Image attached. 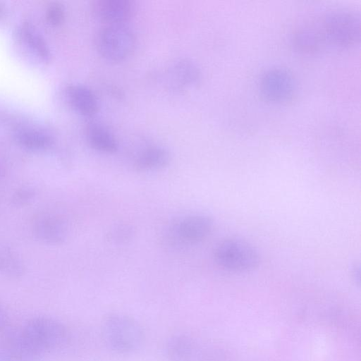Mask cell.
Segmentation results:
<instances>
[{"mask_svg":"<svg viewBox=\"0 0 361 361\" xmlns=\"http://www.w3.org/2000/svg\"><path fill=\"white\" fill-rule=\"evenodd\" d=\"M105 345L118 354H129L137 350L144 341V331L139 322L123 313H109L100 326Z\"/></svg>","mask_w":361,"mask_h":361,"instance_id":"cell-1","label":"cell"},{"mask_svg":"<svg viewBox=\"0 0 361 361\" xmlns=\"http://www.w3.org/2000/svg\"><path fill=\"white\" fill-rule=\"evenodd\" d=\"M30 350L39 355L62 347L67 341L68 331L59 321L47 317L29 319L20 329Z\"/></svg>","mask_w":361,"mask_h":361,"instance_id":"cell-2","label":"cell"},{"mask_svg":"<svg viewBox=\"0 0 361 361\" xmlns=\"http://www.w3.org/2000/svg\"><path fill=\"white\" fill-rule=\"evenodd\" d=\"M137 39L134 32L125 25H106L95 37L99 54L106 60L118 62L128 58L134 51Z\"/></svg>","mask_w":361,"mask_h":361,"instance_id":"cell-3","label":"cell"},{"mask_svg":"<svg viewBox=\"0 0 361 361\" xmlns=\"http://www.w3.org/2000/svg\"><path fill=\"white\" fill-rule=\"evenodd\" d=\"M216 263L232 272H246L256 269L260 257L255 248L238 239H226L219 243L214 250Z\"/></svg>","mask_w":361,"mask_h":361,"instance_id":"cell-4","label":"cell"},{"mask_svg":"<svg viewBox=\"0 0 361 361\" xmlns=\"http://www.w3.org/2000/svg\"><path fill=\"white\" fill-rule=\"evenodd\" d=\"M322 33L325 41L338 47L355 45L360 39V15L350 10H336L326 16Z\"/></svg>","mask_w":361,"mask_h":361,"instance_id":"cell-5","label":"cell"},{"mask_svg":"<svg viewBox=\"0 0 361 361\" xmlns=\"http://www.w3.org/2000/svg\"><path fill=\"white\" fill-rule=\"evenodd\" d=\"M296 90L293 75L284 68H276L267 71L260 80L262 96L272 102H283L290 99Z\"/></svg>","mask_w":361,"mask_h":361,"instance_id":"cell-6","label":"cell"},{"mask_svg":"<svg viewBox=\"0 0 361 361\" xmlns=\"http://www.w3.org/2000/svg\"><path fill=\"white\" fill-rule=\"evenodd\" d=\"M90 7L93 15L104 25H125L136 11L131 0H95Z\"/></svg>","mask_w":361,"mask_h":361,"instance_id":"cell-7","label":"cell"},{"mask_svg":"<svg viewBox=\"0 0 361 361\" xmlns=\"http://www.w3.org/2000/svg\"><path fill=\"white\" fill-rule=\"evenodd\" d=\"M34 236L47 244H59L66 238L68 229L65 221L58 215L48 212L37 214L32 221Z\"/></svg>","mask_w":361,"mask_h":361,"instance_id":"cell-8","label":"cell"},{"mask_svg":"<svg viewBox=\"0 0 361 361\" xmlns=\"http://www.w3.org/2000/svg\"><path fill=\"white\" fill-rule=\"evenodd\" d=\"M214 227L213 220L207 215L196 214L183 218L176 227V233L187 243H197L207 238Z\"/></svg>","mask_w":361,"mask_h":361,"instance_id":"cell-9","label":"cell"},{"mask_svg":"<svg viewBox=\"0 0 361 361\" xmlns=\"http://www.w3.org/2000/svg\"><path fill=\"white\" fill-rule=\"evenodd\" d=\"M171 86L176 90L194 87L200 80V71L192 61L182 59L176 61L169 70Z\"/></svg>","mask_w":361,"mask_h":361,"instance_id":"cell-10","label":"cell"},{"mask_svg":"<svg viewBox=\"0 0 361 361\" xmlns=\"http://www.w3.org/2000/svg\"><path fill=\"white\" fill-rule=\"evenodd\" d=\"M66 92L71 106L80 115L92 117L98 112V99L88 87L72 85L67 88Z\"/></svg>","mask_w":361,"mask_h":361,"instance_id":"cell-11","label":"cell"},{"mask_svg":"<svg viewBox=\"0 0 361 361\" xmlns=\"http://www.w3.org/2000/svg\"><path fill=\"white\" fill-rule=\"evenodd\" d=\"M88 144L96 151L112 154L117 151L118 142L114 133L103 124L92 121L85 128Z\"/></svg>","mask_w":361,"mask_h":361,"instance_id":"cell-12","label":"cell"},{"mask_svg":"<svg viewBox=\"0 0 361 361\" xmlns=\"http://www.w3.org/2000/svg\"><path fill=\"white\" fill-rule=\"evenodd\" d=\"M197 346L189 335L178 333L171 335L165 345V353L169 361H194Z\"/></svg>","mask_w":361,"mask_h":361,"instance_id":"cell-13","label":"cell"},{"mask_svg":"<svg viewBox=\"0 0 361 361\" xmlns=\"http://www.w3.org/2000/svg\"><path fill=\"white\" fill-rule=\"evenodd\" d=\"M1 343L4 351L12 358L19 361H30L36 359L27 346L20 329L8 326L1 330Z\"/></svg>","mask_w":361,"mask_h":361,"instance_id":"cell-14","label":"cell"},{"mask_svg":"<svg viewBox=\"0 0 361 361\" xmlns=\"http://www.w3.org/2000/svg\"><path fill=\"white\" fill-rule=\"evenodd\" d=\"M171 160L169 152L161 146H150L135 158L134 167L139 171L157 170L166 166Z\"/></svg>","mask_w":361,"mask_h":361,"instance_id":"cell-15","label":"cell"},{"mask_svg":"<svg viewBox=\"0 0 361 361\" xmlns=\"http://www.w3.org/2000/svg\"><path fill=\"white\" fill-rule=\"evenodd\" d=\"M25 265L18 253L9 245L0 243V274L19 278L25 273Z\"/></svg>","mask_w":361,"mask_h":361,"instance_id":"cell-16","label":"cell"},{"mask_svg":"<svg viewBox=\"0 0 361 361\" xmlns=\"http://www.w3.org/2000/svg\"><path fill=\"white\" fill-rule=\"evenodd\" d=\"M18 142L32 150H44L50 147L53 140L49 135L33 129H21L16 133Z\"/></svg>","mask_w":361,"mask_h":361,"instance_id":"cell-17","label":"cell"},{"mask_svg":"<svg viewBox=\"0 0 361 361\" xmlns=\"http://www.w3.org/2000/svg\"><path fill=\"white\" fill-rule=\"evenodd\" d=\"M324 41L322 32L312 28H304L299 30L295 35L293 39L295 47L303 52L317 51Z\"/></svg>","mask_w":361,"mask_h":361,"instance_id":"cell-18","label":"cell"},{"mask_svg":"<svg viewBox=\"0 0 361 361\" xmlns=\"http://www.w3.org/2000/svg\"><path fill=\"white\" fill-rule=\"evenodd\" d=\"M21 34L33 50L44 59L49 58V49L43 39L27 26L21 28Z\"/></svg>","mask_w":361,"mask_h":361,"instance_id":"cell-19","label":"cell"},{"mask_svg":"<svg viewBox=\"0 0 361 361\" xmlns=\"http://www.w3.org/2000/svg\"><path fill=\"white\" fill-rule=\"evenodd\" d=\"M37 191L30 185H24L16 189L11 196V202L16 207L25 206L35 197Z\"/></svg>","mask_w":361,"mask_h":361,"instance_id":"cell-20","label":"cell"},{"mask_svg":"<svg viewBox=\"0 0 361 361\" xmlns=\"http://www.w3.org/2000/svg\"><path fill=\"white\" fill-rule=\"evenodd\" d=\"M47 16L51 23L59 24L63 21L65 16L64 9L59 4H51L47 10Z\"/></svg>","mask_w":361,"mask_h":361,"instance_id":"cell-21","label":"cell"},{"mask_svg":"<svg viewBox=\"0 0 361 361\" xmlns=\"http://www.w3.org/2000/svg\"><path fill=\"white\" fill-rule=\"evenodd\" d=\"M131 229L126 226H119L110 233L111 238L116 241L126 240L131 235Z\"/></svg>","mask_w":361,"mask_h":361,"instance_id":"cell-22","label":"cell"},{"mask_svg":"<svg viewBox=\"0 0 361 361\" xmlns=\"http://www.w3.org/2000/svg\"><path fill=\"white\" fill-rule=\"evenodd\" d=\"M8 326V315L0 304V331Z\"/></svg>","mask_w":361,"mask_h":361,"instance_id":"cell-23","label":"cell"},{"mask_svg":"<svg viewBox=\"0 0 361 361\" xmlns=\"http://www.w3.org/2000/svg\"><path fill=\"white\" fill-rule=\"evenodd\" d=\"M3 173H4V171H3L2 168L0 166V178L4 176Z\"/></svg>","mask_w":361,"mask_h":361,"instance_id":"cell-24","label":"cell"}]
</instances>
